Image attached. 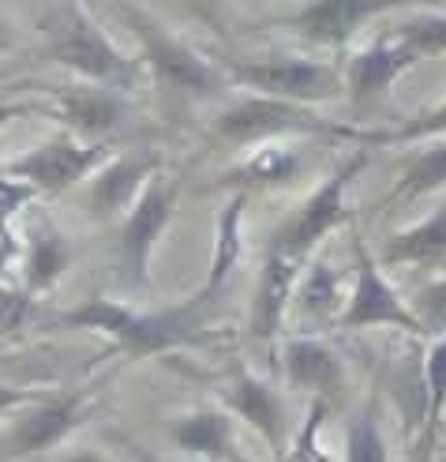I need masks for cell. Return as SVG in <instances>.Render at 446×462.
I'll return each instance as SVG.
<instances>
[{"label":"cell","instance_id":"cell-1","mask_svg":"<svg viewBox=\"0 0 446 462\" xmlns=\"http://www.w3.org/2000/svg\"><path fill=\"white\" fill-rule=\"evenodd\" d=\"M214 312V305L196 290L187 301L169 309H135L128 301H113V297H86L76 309L60 312L64 328L105 335L124 357H161L180 346H196L203 338V323Z\"/></svg>","mask_w":446,"mask_h":462},{"label":"cell","instance_id":"cell-2","mask_svg":"<svg viewBox=\"0 0 446 462\" xmlns=\"http://www.w3.org/2000/svg\"><path fill=\"white\" fill-rule=\"evenodd\" d=\"M38 31L50 60L72 72L79 83L113 90H128L135 83V60L121 53V45L109 38L86 5H76V0L45 5L38 12Z\"/></svg>","mask_w":446,"mask_h":462},{"label":"cell","instance_id":"cell-3","mask_svg":"<svg viewBox=\"0 0 446 462\" xmlns=\"http://www.w3.org/2000/svg\"><path fill=\"white\" fill-rule=\"evenodd\" d=\"M296 135L364 143V128L331 121L308 106H289V102L259 98V95L232 102L229 109H222L214 117V140L225 147H267V143H281V140H296Z\"/></svg>","mask_w":446,"mask_h":462},{"label":"cell","instance_id":"cell-4","mask_svg":"<svg viewBox=\"0 0 446 462\" xmlns=\"http://www.w3.org/2000/svg\"><path fill=\"white\" fill-rule=\"evenodd\" d=\"M116 15L132 27L139 50H143V60L150 68V76L166 90L184 95V98H196V102H206V98H218L222 90L229 87L222 68L210 64L196 45H187L184 38H177L166 23H161L158 15H150L147 8L121 5Z\"/></svg>","mask_w":446,"mask_h":462},{"label":"cell","instance_id":"cell-5","mask_svg":"<svg viewBox=\"0 0 446 462\" xmlns=\"http://www.w3.org/2000/svg\"><path fill=\"white\" fill-rule=\"evenodd\" d=\"M368 162H371L368 147H360V151H353L349 158H341L338 170L326 177L319 189H315L308 199H304L286 222L278 226V234L270 237L267 252H278V256H289V260H296V263L308 267L312 256H315V248H319V241L331 237L338 226L353 222L349 189H353V180L368 170Z\"/></svg>","mask_w":446,"mask_h":462},{"label":"cell","instance_id":"cell-6","mask_svg":"<svg viewBox=\"0 0 446 462\" xmlns=\"http://www.w3.org/2000/svg\"><path fill=\"white\" fill-rule=\"evenodd\" d=\"M177 203H180V180L158 173L143 189V196L135 199L132 211L121 218L116 245H113V271H116V282L128 293H143L150 286L154 252L177 215Z\"/></svg>","mask_w":446,"mask_h":462},{"label":"cell","instance_id":"cell-7","mask_svg":"<svg viewBox=\"0 0 446 462\" xmlns=\"http://www.w3.org/2000/svg\"><path fill=\"white\" fill-rule=\"evenodd\" d=\"M222 72L232 87H244L259 98L308 106V109L345 95L341 68L312 57H244V60H225Z\"/></svg>","mask_w":446,"mask_h":462},{"label":"cell","instance_id":"cell-8","mask_svg":"<svg viewBox=\"0 0 446 462\" xmlns=\"http://www.w3.org/2000/svg\"><path fill=\"white\" fill-rule=\"evenodd\" d=\"M116 151L109 143H79L72 135H53L27 154L12 158L5 166V177L27 184L34 196H64L79 180H90Z\"/></svg>","mask_w":446,"mask_h":462},{"label":"cell","instance_id":"cell-9","mask_svg":"<svg viewBox=\"0 0 446 462\" xmlns=\"http://www.w3.org/2000/svg\"><path fill=\"white\" fill-rule=\"evenodd\" d=\"M353 260H357V279H353V290L345 293L338 331L353 335V331H368V328H394V331L424 338L420 335L416 316L409 312V301L394 290L383 263L371 256V248L364 245V237L357 234V229H353Z\"/></svg>","mask_w":446,"mask_h":462},{"label":"cell","instance_id":"cell-10","mask_svg":"<svg viewBox=\"0 0 446 462\" xmlns=\"http://www.w3.org/2000/svg\"><path fill=\"white\" fill-rule=\"evenodd\" d=\"M94 410H98V395H90V391H72L64 399L34 402L0 436V462H34L38 455L64 444Z\"/></svg>","mask_w":446,"mask_h":462},{"label":"cell","instance_id":"cell-11","mask_svg":"<svg viewBox=\"0 0 446 462\" xmlns=\"http://www.w3.org/2000/svg\"><path fill=\"white\" fill-rule=\"evenodd\" d=\"M161 173V158L154 151H124L113 154L105 166L90 177L86 184V207L94 222H113L124 218L135 199L143 196V189Z\"/></svg>","mask_w":446,"mask_h":462},{"label":"cell","instance_id":"cell-12","mask_svg":"<svg viewBox=\"0 0 446 462\" xmlns=\"http://www.w3.org/2000/svg\"><path fill=\"white\" fill-rule=\"evenodd\" d=\"M50 113L68 128L72 140H79V143H109V135L124 121L128 102H124V90L76 83V87L50 90Z\"/></svg>","mask_w":446,"mask_h":462},{"label":"cell","instance_id":"cell-13","mask_svg":"<svg viewBox=\"0 0 446 462\" xmlns=\"http://www.w3.org/2000/svg\"><path fill=\"white\" fill-rule=\"evenodd\" d=\"M416 60H420V57L409 50L405 42H397L394 34H387V38H379V42L364 45V50H357L353 57L345 60V68H341V79H345V95H349V102H353L357 109L375 106L397 79L409 72Z\"/></svg>","mask_w":446,"mask_h":462},{"label":"cell","instance_id":"cell-14","mask_svg":"<svg viewBox=\"0 0 446 462\" xmlns=\"http://www.w3.org/2000/svg\"><path fill=\"white\" fill-rule=\"evenodd\" d=\"M222 410L229 413V418L248 421L278 458H286V451H289V413H286L281 395L267 380L251 376V373L232 376L222 387Z\"/></svg>","mask_w":446,"mask_h":462},{"label":"cell","instance_id":"cell-15","mask_svg":"<svg viewBox=\"0 0 446 462\" xmlns=\"http://www.w3.org/2000/svg\"><path fill=\"white\" fill-rule=\"evenodd\" d=\"M387 12L390 5H371V0H315V5L296 8L286 27L323 50H345L368 19H379Z\"/></svg>","mask_w":446,"mask_h":462},{"label":"cell","instance_id":"cell-16","mask_svg":"<svg viewBox=\"0 0 446 462\" xmlns=\"http://www.w3.org/2000/svg\"><path fill=\"white\" fill-rule=\"evenodd\" d=\"M281 373L293 387L312 391L315 402L334 406L345 395V365L334 346L319 335H293L281 346Z\"/></svg>","mask_w":446,"mask_h":462},{"label":"cell","instance_id":"cell-17","mask_svg":"<svg viewBox=\"0 0 446 462\" xmlns=\"http://www.w3.org/2000/svg\"><path fill=\"white\" fill-rule=\"evenodd\" d=\"M304 274V263L267 252L259 282H255V301H251V338L274 346L281 335V323H286L289 309H293V293Z\"/></svg>","mask_w":446,"mask_h":462},{"label":"cell","instance_id":"cell-18","mask_svg":"<svg viewBox=\"0 0 446 462\" xmlns=\"http://www.w3.org/2000/svg\"><path fill=\"white\" fill-rule=\"evenodd\" d=\"M72 260H76L72 237L50 215H34L27 229V248H23V290L34 297L57 290V282L72 271Z\"/></svg>","mask_w":446,"mask_h":462},{"label":"cell","instance_id":"cell-19","mask_svg":"<svg viewBox=\"0 0 446 462\" xmlns=\"http://www.w3.org/2000/svg\"><path fill=\"white\" fill-rule=\"evenodd\" d=\"M169 440L180 451L210 458V462H244L237 451V421L222 406H199L177 418L169 425Z\"/></svg>","mask_w":446,"mask_h":462},{"label":"cell","instance_id":"cell-20","mask_svg":"<svg viewBox=\"0 0 446 462\" xmlns=\"http://www.w3.org/2000/svg\"><path fill=\"white\" fill-rule=\"evenodd\" d=\"M244 211H248V192H229L222 218H218V241H214V260H210L206 282L199 286V293L210 305H218V297L225 293L232 271L241 267L244 256Z\"/></svg>","mask_w":446,"mask_h":462},{"label":"cell","instance_id":"cell-21","mask_svg":"<svg viewBox=\"0 0 446 462\" xmlns=\"http://www.w3.org/2000/svg\"><path fill=\"white\" fill-rule=\"evenodd\" d=\"M375 260H379L383 267H432V263H442L446 260V207L432 211L424 222L390 234Z\"/></svg>","mask_w":446,"mask_h":462},{"label":"cell","instance_id":"cell-22","mask_svg":"<svg viewBox=\"0 0 446 462\" xmlns=\"http://www.w3.org/2000/svg\"><path fill=\"white\" fill-rule=\"evenodd\" d=\"M293 309L300 316V323L308 328H338V316L345 309V293H341V274L326 263L315 260L304 267L296 293H293Z\"/></svg>","mask_w":446,"mask_h":462},{"label":"cell","instance_id":"cell-23","mask_svg":"<svg viewBox=\"0 0 446 462\" xmlns=\"http://www.w3.org/2000/svg\"><path fill=\"white\" fill-rule=\"evenodd\" d=\"M304 170L300 151L286 147V143H267L259 151H251L248 162H241L232 173H225V184L232 192H248V189H281V184L296 180V173Z\"/></svg>","mask_w":446,"mask_h":462},{"label":"cell","instance_id":"cell-24","mask_svg":"<svg viewBox=\"0 0 446 462\" xmlns=\"http://www.w3.org/2000/svg\"><path fill=\"white\" fill-rule=\"evenodd\" d=\"M446 418V338H435L428 346L424 357V440H420V451H432V444L439 440V429Z\"/></svg>","mask_w":446,"mask_h":462},{"label":"cell","instance_id":"cell-25","mask_svg":"<svg viewBox=\"0 0 446 462\" xmlns=\"http://www.w3.org/2000/svg\"><path fill=\"white\" fill-rule=\"evenodd\" d=\"M442 189H446V143H435L428 151H420L405 166L402 180L390 192V203H413L420 196H432Z\"/></svg>","mask_w":446,"mask_h":462},{"label":"cell","instance_id":"cell-26","mask_svg":"<svg viewBox=\"0 0 446 462\" xmlns=\"http://www.w3.org/2000/svg\"><path fill=\"white\" fill-rule=\"evenodd\" d=\"M345 462H390L375 402H368L360 413H353V421L345 425Z\"/></svg>","mask_w":446,"mask_h":462},{"label":"cell","instance_id":"cell-27","mask_svg":"<svg viewBox=\"0 0 446 462\" xmlns=\"http://www.w3.org/2000/svg\"><path fill=\"white\" fill-rule=\"evenodd\" d=\"M390 34L405 42L416 57L446 53V12H409Z\"/></svg>","mask_w":446,"mask_h":462},{"label":"cell","instance_id":"cell-28","mask_svg":"<svg viewBox=\"0 0 446 462\" xmlns=\"http://www.w3.org/2000/svg\"><path fill=\"white\" fill-rule=\"evenodd\" d=\"M432 135H446V102L432 106L424 113H416L413 121L390 132H364V147H390V143H416V140H432Z\"/></svg>","mask_w":446,"mask_h":462},{"label":"cell","instance_id":"cell-29","mask_svg":"<svg viewBox=\"0 0 446 462\" xmlns=\"http://www.w3.org/2000/svg\"><path fill=\"white\" fill-rule=\"evenodd\" d=\"M409 312L420 323V335L424 338H446V274L428 286H420L416 297L409 301Z\"/></svg>","mask_w":446,"mask_h":462},{"label":"cell","instance_id":"cell-30","mask_svg":"<svg viewBox=\"0 0 446 462\" xmlns=\"http://www.w3.org/2000/svg\"><path fill=\"white\" fill-rule=\"evenodd\" d=\"M38 196L27 189V184H19V180H12V177H5L0 173V222H12L23 207H31Z\"/></svg>","mask_w":446,"mask_h":462},{"label":"cell","instance_id":"cell-31","mask_svg":"<svg viewBox=\"0 0 446 462\" xmlns=\"http://www.w3.org/2000/svg\"><path fill=\"white\" fill-rule=\"evenodd\" d=\"M19 260V237L12 222H0V282H5V271Z\"/></svg>","mask_w":446,"mask_h":462},{"label":"cell","instance_id":"cell-32","mask_svg":"<svg viewBox=\"0 0 446 462\" xmlns=\"http://www.w3.org/2000/svg\"><path fill=\"white\" fill-rule=\"evenodd\" d=\"M34 402H41L34 391H23V387H12V383H0V413L19 410V406H34Z\"/></svg>","mask_w":446,"mask_h":462},{"label":"cell","instance_id":"cell-33","mask_svg":"<svg viewBox=\"0 0 446 462\" xmlns=\"http://www.w3.org/2000/svg\"><path fill=\"white\" fill-rule=\"evenodd\" d=\"M38 106L34 102H8V106H0V132H5L15 117H27V113H34Z\"/></svg>","mask_w":446,"mask_h":462},{"label":"cell","instance_id":"cell-34","mask_svg":"<svg viewBox=\"0 0 446 462\" xmlns=\"http://www.w3.org/2000/svg\"><path fill=\"white\" fill-rule=\"evenodd\" d=\"M57 462H113L105 451H98V448H76V451H68L64 458H57Z\"/></svg>","mask_w":446,"mask_h":462},{"label":"cell","instance_id":"cell-35","mask_svg":"<svg viewBox=\"0 0 446 462\" xmlns=\"http://www.w3.org/2000/svg\"><path fill=\"white\" fill-rule=\"evenodd\" d=\"M12 50V27H8V15L0 12V53Z\"/></svg>","mask_w":446,"mask_h":462},{"label":"cell","instance_id":"cell-36","mask_svg":"<svg viewBox=\"0 0 446 462\" xmlns=\"http://www.w3.org/2000/svg\"><path fill=\"white\" fill-rule=\"evenodd\" d=\"M128 448H132V455H135L139 462H166V458H154V455H150L143 444H132V440H128Z\"/></svg>","mask_w":446,"mask_h":462}]
</instances>
